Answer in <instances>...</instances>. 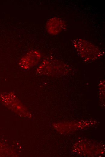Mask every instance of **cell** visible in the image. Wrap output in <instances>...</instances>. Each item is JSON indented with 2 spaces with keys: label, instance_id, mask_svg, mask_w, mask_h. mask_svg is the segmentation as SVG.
<instances>
[{
  "label": "cell",
  "instance_id": "obj_1",
  "mask_svg": "<svg viewBox=\"0 0 105 157\" xmlns=\"http://www.w3.org/2000/svg\"><path fill=\"white\" fill-rule=\"evenodd\" d=\"M73 43L77 51L84 58L93 59L99 56V50L96 47L85 40L76 39Z\"/></svg>",
  "mask_w": 105,
  "mask_h": 157
},
{
  "label": "cell",
  "instance_id": "obj_2",
  "mask_svg": "<svg viewBox=\"0 0 105 157\" xmlns=\"http://www.w3.org/2000/svg\"><path fill=\"white\" fill-rule=\"evenodd\" d=\"M64 23L62 20L58 18H53L49 19L46 25L47 32L52 35H56L63 30Z\"/></svg>",
  "mask_w": 105,
  "mask_h": 157
}]
</instances>
